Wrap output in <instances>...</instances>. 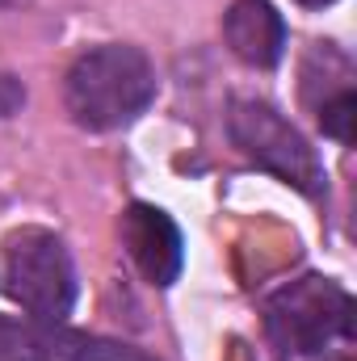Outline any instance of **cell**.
Masks as SVG:
<instances>
[{
  "mask_svg": "<svg viewBox=\"0 0 357 361\" xmlns=\"http://www.w3.org/2000/svg\"><path fill=\"white\" fill-rule=\"evenodd\" d=\"M223 38L248 68H273L286 55V21L269 0H236L223 13Z\"/></svg>",
  "mask_w": 357,
  "mask_h": 361,
  "instance_id": "52a82bcc",
  "label": "cell"
},
{
  "mask_svg": "<svg viewBox=\"0 0 357 361\" xmlns=\"http://www.w3.org/2000/svg\"><path fill=\"white\" fill-rule=\"evenodd\" d=\"M303 8H328V4H337V0H298Z\"/></svg>",
  "mask_w": 357,
  "mask_h": 361,
  "instance_id": "30bf717a",
  "label": "cell"
},
{
  "mask_svg": "<svg viewBox=\"0 0 357 361\" xmlns=\"http://www.w3.org/2000/svg\"><path fill=\"white\" fill-rule=\"evenodd\" d=\"M4 4H17V0H0V8H4Z\"/></svg>",
  "mask_w": 357,
  "mask_h": 361,
  "instance_id": "8fae6325",
  "label": "cell"
},
{
  "mask_svg": "<svg viewBox=\"0 0 357 361\" xmlns=\"http://www.w3.org/2000/svg\"><path fill=\"white\" fill-rule=\"evenodd\" d=\"M4 286L38 324H63L76 302V269L55 231L21 227L4 240Z\"/></svg>",
  "mask_w": 357,
  "mask_h": 361,
  "instance_id": "3957f363",
  "label": "cell"
},
{
  "mask_svg": "<svg viewBox=\"0 0 357 361\" xmlns=\"http://www.w3.org/2000/svg\"><path fill=\"white\" fill-rule=\"evenodd\" d=\"M0 361H152L131 345L68 332L59 324L0 319Z\"/></svg>",
  "mask_w": 357,
  "mask_h": 361,
  "instance_id": "5b68a950",
  "label": "cell"
},
{
  "mask_svg": "<svg viewBox=\"0 0 357 361\" xmlns=\"http://www.w3.org/2000/svg\"><path fill=\"white\" fill-rule=\"evenodd\" d=\"M118 231H122V244H126L135 269L143 273L152 286L164 290V286L177 281L181 265H185V244H181L177 223L160 206H147V202L126 206Z\"/></svg>",
  "mask_w": 357,
  "mask_h": 361,
  "instance_id": "8992f818",
  "label": "cell"
},
{
  "mask_svg": "<svg viewBox=\"0 0 357 361\" xmlns=\"http://www.w3.org/2000/svg\"><path fill=\"white\" fill-rule=\"evenodd\" d=\"M315 118H320L324 135H332V139L349 143V139H353V118H357V97H353V89H341L337 97L320 101V105H315Z\"/></svg>",
  "mask_w": 357,
  "mask_h": 361,
  "instance_id": "ba28073f",
  "label": "cell"
},
{
  "mask_svg": "<svg viewBox=\"0 0 357 361\" xmlns=\"http://www.w3.org/2000/svg\"><path fill=\"white\" fill-rule=\"evenodd\" d=\"M156 101V68L139 47L105 42L85 51L63 76V105L85 130L131 126Z\"/></svg>",
  "mask_w": 357,
  "mask_h": 361,
  "instance_id": "6da1fadb",
  "label": "cell"
},
{
  "mask_svg": "<svg viewBox=\"0 0 357 361\" xmlns=\"http://www.w3.org/2000/svg\"><path fill=\"white\" fill-rule=\"evenodd\" d=\"M25 105V85L8 72H0V118H13Z\"/></svg>",
  "mask_w": 357,
  "mask_h": 361,
  "instance_id": "9c48e42d",
  "label": "cell"
},
{
  "mask_svg": "<svg viewBox=\"0 0 357 361\" xmlns=\"http://www.w3.org/2000/svg\"><path fill=\"white\" fill-rule=\"evenodd\" d=\"M269 345L282 357H324L353 345V298L328 277H298L269 294Z\"/></svg>",
  "mask_w": 357,
  "mask_h": 361,
  "instance_id": "7a4b0ae2",
  "label": "cell"
},
{
  "mask_svg": "<svg viewBox=\"0 0 357 361\" xmlns=\"http://www.w3.org/2000/svg\"><path fill=\"white\" fill-rule=\"evenodd\" d=\"M227 135H231V143L257 169L282 177L286 185H294V189H303L311 197H320L328 189L324 164H320L315 147L273 105H265V101H253V97L231 101V109H227Z\"/></svg>",
  "mask_w": 357,
  "mask_h": 361,
  "instance_id": "277c9868",
  "label": "cell"
}]
</instances>
